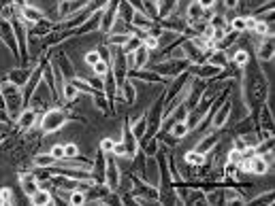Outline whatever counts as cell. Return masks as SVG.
Listing matches in <instances>:
<instances>
[{
  "mask_svg": "<svg viewBox=\"0 0 275 206\" xmlns=\"http://www.w3.org/2000/svg\"><path fill=\"white\" fill-rule=\"evenodd\" d=\"M68 121V115L64 109H47L45 113L41 115V119H39V128L43 130V134H54L58 130L64 128V123Z\"/></svg>",
  "mask_w": 275,
  "mask_h": 206,
  "instance_id": "cell-1",
  "label": "cell"
},
{
  "mask_svg": "<svg viewBox=\"0 0 275 206\" xmlns=\"http://www.w3.org/2000/svg\"><path fill=\"white\" fill-rule=\"evenodd\" d=\"M188 66H190V62L186 58H164L160 62H156L152 70H156L166 81V79H175L177 75H181L184 70H188Z\"/></svg>",
  "mask_w": 275,
  "mask_h": 206,
  "instance_id": "cell-2",
  "label": "cell"
},
{
  "mask_svg": "<svg viewBox=\"0 0 275 206\" xmlns=\"http://www.w3.org/2000/svg\"><path fill=\"white\" fill-rule=\"evenodd\" d=\"M90 0H58V20L64 22L66 17H73L79 11H83Z\"/></svg>",
  "mask_w": 275,
  "mask_h": 206,
  "instance_id": "cell-3",
  "label": "cell"
},
{
  "mask_svg": "<svg viewBox=\"0 0 275 206\" xmlns=\"http://www.w3.org/2000/svg\"><path fill=\"white\" fill-rule=\"evenodd\" d=\"M122 142L126 145V157L132 159L137 155V151H139V140H137V136L130 130V119L128 117L122 119Z\"/></svg>",
  "mask_w": 275,
  "mask_h": 206,
  "instance_id": "cell-4",
  "label": "cell"
},
{
  "mask_svg": "<svg viewBox=\"0 0 275 206\" xmlns=\"http://www.w3.org/2000/svg\"><path fill=\"white\" fill-rule=\"evenodd\" d=\"M41 83H43V66H41V62H39V64H34V70L30 73L26 85L22 87V89H24V100H26V102H30V98L37 94V87H39Z\"/></svg>",
  "mask_w": 275,
  "mask_h": 206,
  "instance_id": "cell-5",
  "label": "cell"
},
{
  "mask_svg": "<svg viewBox=\"0 0 275 206\" xmlns=\"http://www.w3.org/2000/svg\"><path fill=\"white\" fill-rule=\"evenodd\" d=\"M15 119H17V128H20V130H32V128H37V125H39L41 113L34 111L32 106H28V109H22Z\"/></svg>",
  "mask_w": 275,
  "mask_h": 206,
  "instance_id": "cell-6",
  "label": "cell"
},
{
  "mask_svg": "<svg viewBox=\"0 0 275 206\" xmlns=\"http://www.w3.org/2000/svg\"><path fill=\"white\" fill-rule=\"evenodd\" d=\"M230 113H233V102H228V98H226V100L216 109V113H214V117H211V123H209V125H211L214 130H222V128H224V125L228 123Z\"/></svg>",
  "mask_w": 275,
  "mask_h": 206,
  "instance_id": "cell-7",
  "label": "cell"
},
{
  "mask_svg": "<svg viewBox=\"0 0 275 206\" xmlns=\"http://www.w3.org/2000/svg\"><path fill=\"white\" fill-rule=\"evenodd\" d=\"M105 183L111 187V191L120 189L122 183V172H120V164L113 157H107V170H105Z\"/></svg>",
  "mask_w": 275,
  "mask_h": 206,
  "instance_id": "cell-8",
  "label": "cell"
},
{
  "mask_svg": "<svg viewBox=\"0 0 275 206\" xmlns=\"http://www.w3.org/2000/svg\"><path fill=\"white\" fill-rule=\"evenodd\" d=\"M101 17H103V9L90 13V17H87L81 26H77V28L73 30V34H94V32H99L101 30Z\"/></svg>",
  "mask_w": 275,
  "mask_h": 206,
  "instance_id": "cell-9",
  "label": "cell"
},
{
  "mask_svg": "<svg viewBox=\"0 0 275 206\" xmlns=\"http://www.w3.org/2000/svg\"><path fill=\"white\" fill-rule=\"evenodd\" d=\"M128 79H132V81H143V83H158V85H164V79L156 73V70H128Z\"/></svg>",
  "mask_w": 275,
  "mask_h": 206,
  "instance_id": "cell-10",
  "label": "cell"
},
{
  "mask_svg": "<svg viewBox=\"0 0 275 206\" xmlns=\"http://www.w3.org/2000/svg\"><path fill=\"white\" fill-rule=\"evenodd\" d=\"M247 164H250V174L262 176V174L269 172V159L264 157V153H254L250 159H247Z\"/></svg>",
  "mask_w": 275,
  "mask_h": 206,
  "instance_id": "cell-11",
  "label": "cell"
},
{
  "mask_svg": "<svg viewBox=\"0 0 275 206\" xmlns=\"http://www.w3.org/2000/svg\"><path fill=\"white\" fill-rule=\"evenodd\" d=\"M20 17H22V22L26 26H32V24H39L41 20H45V15H43L41 9L30 7V5H26V7L20 9Z\"/></svg>",
  "mask_w": 275,
  "mask_h": 206,
  "instance_id": "cell-12",
  "label": "cell"
},
{
  "mask_svg": "<svg viewBox=\"0 0 275 206\" xmlns=\"http://www.w3.org/2000/svg\"><path fill=\"white\" fill-rule=\"evenodd\" d=\"M118 96L124 98V102H126L128 106L135 104L137 102V85H135V81H132V79H126V81L122 83Z\"/></svg>",
  "mask_w": 275,
  "mask_h": 206,
  "instance_id": "cell-13",
  "label": "cell"
},
{
  "mask_svg": "<svg viewBox=\"0 0 275 206\" xmlns=\"http://www.w3.org/2000/svg\"><path fill=\"white\" fill-rule=\"evenodd\" d=\"M220 145V134H216V132H211V134H207V136H203L199 142H197V151H201V153H211L216 147Z\"/></svg>",
  "mask_w": 275,
  "mask_h": 206,
  "instance_id": "cell-14",
  "label": "cell"
},
{
  "mask_svg": "<svg viewBox=\"0 0 275 206\" xmlns=\"http://www.w3.org/2000/svg\"><path fill=\"white\" fill-rule=\"evenodd\" d=\"M30 204L34 206H47V204H56V198H54V193H51L47 187H39L37 191H34V195H30Z\"/></svg>",
  "mask_w": 275,
  "mask_h": 206,
  "instance_id": "cell-15",
  "label": "cell"
},
{
  "mask_svg": "<svg viewBox=\"0 0 275 206\" xmlns=\"http://www.w3.org/2000/svg\"><path fill=\"white\" fill-rule=\"evenodd\" d=\"M154 20H149V17L145 15V13H139V11H135V15H132V22H130V26L135 28V32H149L154 28Z\"/></svg>",
  "mask_w": 275,
  "mask_h": 206,
  "instance_id": "cell-16",
  "label": "cell"
},
{
  "mask_svg": "<svg viewBox=\"0 0 275 206\" xmlns=\"http://www.w3.org/2000/svg\"><path fill=\"white\" fill-rule=\"evenodd\" d=\"M20 185H22V189L26 193V198H30V195H34V191L39 189V183H37V178H34V172H20Z\"/></svg>",
  "mask_w": 275,
  "mask_h": 206,
  "instance_id": "cell-17",
  "label": "cell"
},
{
  "mask_svg": "<svg viewBox=\"0 0 275 206\" xmlns=\"http://www.w3.org/2000/svg\"><path fill=\"white\" fill-rule=\"evenodd\" d=\"M258 128L273 132V109H271L269 104H264V102H262V106L258 109Z\"/></svg>",
  "mask_w": 275,
  "mask_h": 206,
  "instance_id": "cell-18",
  "label": "cell"
},
{
  "mask_svg": "<svg viewBox=\"0 0 275 206\" xmlns=\"http://www.w3.org/2000/svg\"><path fill=\"white\" fill-rule=\"evenodd\" d=\"M130 119V117H128ZM147 125H149V121H147V111L141 115V117H137V119H130V130H132V134L137 136V140H141L147 134Z\"/></svg>",
  "mask_w": 275,
  "mask_h": 206,
  "instance_id": "cell-19",
  "label": "cell"
},
{
  "mask_svg": "<svg viewBox=\"0 0 275 206\" xmlns=\"http://www.w3.org/2000/svg\"><path fill=\"white\" fill-rule=\"evenodd\" d=\"M258 60L260 62H271L273 56H275V47H273V37H264L262 43H260V47H258Z\"/></svg>",
  "mask_w": 275,
  "mask_h": 206,
  "instance_id": "cell-20",
  "label": "cell"
},
{
  "mask_svg": "<svg viewBox=\"0 0 275 206\" xmlns=\"http://www.w3.org/2000/svg\"><path fill=\"white\" fill-rule=\"evenodd\" d=\"M34 68V66H32ZM32 68H26V66H22V68H15V70H11V73L7 75V79L11 83H15V85H20V87H24L26 85V81H28V77H30V73H32Z\"/></svg>",
  "mask_w": 275,
  "mask_h": 206,
  "instance_id": "cell-21",
  "label": "cell"
},
{
  "mask_svg": "<svg viewBox=\"0 0 275 206\" xmlns=\"http://www.w3.org/2000/svg\"><path fill=\"white\" fill-rule=\"evenodd\" d=\"M184 162L188 166H192V168H201V166H205L207 155L201 153V151H197V149H192V151H186L184 153Z\"/></svg>",
  "mask_w": 275,
  "mask_h": 206,
  "instance_id": "cell-22",
  "label": "cell"
},
{
  "mask_svg": "<svg viewBox=\"0 0 275 206\" xmlns=\"http://www.w3.org/2000/svg\"><path fill=\"white\" fill-rule=\"evenodd\" d=\"M70 83H73L77 89H79V94H90V96H94L96 92H101V89H96L87 79H83V77H79V75H75L73 79H68Z\"/></svg>",
  "mask_w": 275,
  "mask_h": 206,
  "instance_id": "cell-23",
  "label": "cell"
},
{
  "mask_svg": "<svg viewBox=\"0 0 275 206\" xmlns=\"http://www.w3.org/2000/svg\"><path fill=\"white\" fill-rule=\"evenodd\" d=\"M222 195H224V204H245V195L239 191V189H233V187H222Z\"/></svg>",
  "mask_w": 275,
  "mask_h": 206,
  "instance_id": "cell-24",
  "label": "cell"
},
{
  "mask_svg": "<svg viewBox=\"0 0 275 206\" xmlns=\"http://www.w3.org/2000/svg\"><path fill=\"white\" fill-rule=\"evenodd\" d=\"M230 62H233L235 68H239V70L247 68V64H250V51L243 49V47H237V51L233 53V58H230Z\"/></svg>",
  "mask_w": 275,
  "mask_h": 206,
  "instance_id": "cell-25",
  "label": "cell"
},
{
  "mask_svg": "<svg viewBox=\"0 0 275 206\" xmlns=\"http://www.w3.org/2000/svg\"><path fill=\"white\" fill-rule=\"evenodd\" d=\"M56 66L60 68V73L64 75V79H73V77H75L73 62L68 60V56H66V53H60V56H58V64H56Z\"/></svg>",
  "mask_w": 275,
  "mask_h": 206,
  "instance_id": "cell-26",
  "label": "cell"
},
{
  "mask_svg": "<svg viewBox=\"0 0 275 206\" xmlns=\"http://www.w3.org/2000/svg\"><path fill=\"white\" fill-rule=\"evenodd\" d=\"M77 96H79V89L66 79V81L62 83V89H60V100H64V102H75Z\"/></svg>",
  "mask_w": 275,
  "mask_h": 206,
  "instance_id": "cell-27",
  "label": "cell"
},
{
  "mask_svg": "<svg viewBox=\"0 0 275 206\" xmlns=\"http://www.w3.org/2000/svg\"><path fill=\"white\" fill-rule=\"evenodd\" d=\"M168 134H171V136L173 138H177V140H181V138H186V136H188V134L192 132L190 128H188V123H186V119L184 121H175L173 125H171V128H168L166 130Z\"/></svg>",
  "mask_w": 275,
  "mask_h": 206,
  "instance_id": "cell-28",
  "label": "cell"
},
{
  "mask_svg": "<svg viewBox=\"0 0 275 206\" xmlns=\"http://www.w3.org/2000/svg\"><path fill=\"white\" fill-rule=\"evenodd\" d=\"M58 164V159L51 155V153H37L32 157V166L34 168H51V166H56Z\"/></svg>",
  "mask_w": 275,
  "mask_h": 206,
  "instance_id": "cell-29",
  "label": "cell"
},
{
  "mask_svg": "<svg viewBox=\"0 0 275 206\" xmlns=\"http://www.w3.org/2000/svg\"><path fill=\"white\" fill-rule=\"evenodd\" d=\"M207 64H211V66H218V68H226L230 62H228V58H226V53L224 51H220V49H214L209 53V58H207Z\"/></svg>",
  "mask_w": 275,
  "mask_h": 206,
  "instance_id": "cell-30",
  "label": "cell"
},
{
  "mask_svg": "<svg viewBox=\"0 0 275 206\" xmlns=\"http://www.w3.org/2000/svg\"><path fill=\"white\" fill-rule=\"evenodd\" d=\"M149 60H152V53H149L145 47H139L135 51V68L132 70H141V68H145L149 64Z\"/></svg>",
  "mask_w": 275,
  "mask_h": 206,
  "instance_id": "cell-31",
  "label": "cell"
},
{
  "mask_svg": "<svg viewBox=\"0 0 275 206\" xmlns=\"http://www.w3.org/2000/svg\"><path fill=\"white\" fill-rule=\"evenodd\" d=\"M139 47H143V39L139 37L137 32H132L130 37H128V41L124 43V47H122V53H135Z\"/></svg>",
  "mask_w": 275,
  "mask_h": 206,
  "instance_id": "cell-32",
  "label": "cell"
},
{
  "mask_svg": "<svg viewBox=\"0 0 275 206\" xmlns=\"http://www.w3.org/2000/svg\"><path fill=\"white\" fill-rule=\"evenodd\" d=\"M128 37H130V32H111V34H107V43L109 47H124V43L128 41Z\"/></svg>",
  "mask_w": 275,
  "mask_h": 206,
  "instance_id": "cell-33",
  "label": "cell"
},
{
  "mask_svg": "<svg viewBox=\"0 0 275 206\" xmlns=\"http://www.w3.org/2000/svg\"><path fill=\"white\" fill-rule=\"evenodd\" d=\"M186 22H192V20H203V9L197 0H192V3L186 7Z\"/></svg>",
  "mask_w": 275,
  "mask_h": 206,
  "instance_id": "cell-34",
  "label": "cell"
},
{
  "mask_svg": "<svg viewBox=\"0 0 275 206\" xmlns=\"http://www.w3.org/2000/svg\"><path fill=\"white\" fill-rule=\"evenodd\" d=\"M132 15H135V9L128 5V0H120V7H118V17H120V20L130 24L132 22Z\"/></svg>",
  "mask_w": 275,
  "mask_h": 206,
  "instance_id": "cell-35",
  "label": "cell"
},
{
  "mask_svg": "<svg viewBox=\"0 0 275 206\" xmlns=\"http://www.w3.org/2000/svg\"><path fill=\"white\" fill-rule=\"evenodd\" d=\"M92 98H94V106L99 111H103V113H109L111 111L109 109V98H107V94H105V92H96Z\"/></svg>",
  "mask_w": 275,
  "mask_h": 206,
  "instance_id": "cell-36",
  "label": "cell"
},
{
  "mask_svg": "<svg viewBox=\"0 0 275 206\" xmlns=\"http://www.w3.org/2000/svg\"><path fill=\"white\" fill-rule=\"evenodd\" d=\"M141 147H143V153H145V155H156L158 151H160V140L154 136V140L149 138V140H145Z\"/></svg>",
  "mask_w": 275,
  "mask_h": 206,
  "instance_id": "cell-37",
  "label": "cell"
},
{
  "mask_svg": "<svg viewBox=\"0 0 275 206\" xmlns=\"http://www.w3.org/2000/svg\"><path fill=\"white\" fill-rule=\"evenodd\" d=\"M109 70H111V64H109V62H105V60H99V62H96V64L92 66L94 77H101V79H103L105 75H107Z\"/></svg>",
  "mask_w": 275,
  "mask_h": 206,
  "instance_id": "cell-38",
  "label": "cell"
},
{
  "mask_svg": "<svg viewBox=\"0 0 275 206\" xmlns=\"http://www.w3.org/2000/svg\"><path fill=\"white\" fill-rule=\"evenodd\" d=\"M230 30H235L239 34H245V17L243 15H237V17H230Z\"/></svg>",
  "mask_w": 275,
  "mask_h": 206,
  "instance_id": "cell-39",
  "label": "cell"
},
{
  "mask_svg": "<svg viewBox=\"0 0 275 206\" xmlns=\"http://www.w3.org/2000/svg\"><path fill=\"white\" fill-rule=\"evenodd\" d=\"M68 204H73V206L85 204V191L83 189H73L68 193Z\"/></svg>",
  "mask_w": 275,
  "mask_h": 206,
  "instance_id": "cell-40",
  "label": "cell"
},
{
  "mask_svg": "<svg viewBox=\"0 0 275 206\" xmlns=\"http://www.w3.org/2000/svg\"><path fill=\"white\" fill-rule=\"evenodd\" d=\"M143 47L152 53V51H158L160 49V39L158 37H152V34H147V37L143 39Z\"/></svg>",
  "mask_w": 275,
  "mask_h": 206,
  "instance_id": "cell-41",
  "label": "cell"
},
{
  "mask_svg": "<svg viewBox=\"0 0 275 206\" xmlns=\"http://www.w3.org/2000/svg\"><path fill=\"white\" fill-rule=\"evenodd\" d=\"M101 60V56H99V49H90V51H85V56H83V62H85V66H94L96 64V62H99Z\"/></svg>",
  "mask_w": 275,
  "mask_h": 206,
  "instance_id": "cell-42",
  "label": "cell"
},
{
  "mask_svg": "<svg viewBox=\"0 0 275 206\" xmlns=\"http://www.w3.org/2000/svg\"><path fill=\"white\" fill-rule=\"evenodd\" d=\"M0 204H13V191H11V187H0Z\"/></svg>",
  "mask_w": 275,
  "mask_h": 206,
  "instance_id": "cell-43",
  "label": "cell"
},
{
  "mask_svg": "<svg viewBox=\"0 0 275 206\" xmlns=\"http://www.w3.org/2000/svg\"><path fill=\"white\" fill-rule=\"evenodd\" d=\"M96 49H99V56H101V60H105V62H109V64H111L113 53H111V47H109V45H107V43H103V45H99V47H96Z\"/></svg>",
  "mask_w": 275,
  "mask_h": 206,
  "instance_id": "cell-44",
  "label": "cell"
},
{
  "mask_svg": "<svg viewBox=\"0 0 275 206\" xmlns=\"http://www.w3.org/2000/svg\"><path fill=\"white\" fill-rule=\"evenodd\" d=\"M273 191L271 189H267L264 193H260V195H256V198L252 200V204H273Z\"/></svg>",
  "mask_w": 275,
  "mask_h": 206,
  "instance_id": "cell-45",
  "label": "cell"
},
{
  "mask_svg": "<svg viewBox=\"0 0 275 206\" xmlns=\"http://www.w3.org/2000/svg\"><path fill=\"white\" fill-rule=\"evenodd\" d=\"M113 147H115V140H113L111 136H105V138L101 140V145H99V149L103 151V153H107V155H111Z\"/></svg>",
  "mask_w": 275,
  "mask_h": 206,
  "instance_id": "cell-46",
  "label": "cell"
},
{
  "mask_svg": "<svg viewBox=\"0 0 275 206\" xmlns=\"http://www.w3.org/2000/svg\"><path fill=\"white\" fill-rule=\"evenodd\" d=\"M209 26H214V28H226V30H228L226 17H222V15H216V13L209 17Z\"/></svg>",
  "mask_w": 275,
  "mask_h": 206,
  "instance_id": "cell-47",
  "label": "cell"
},
{
  "mask_svg": "<svg viewBox=\"0 0 275 206\" xmlns=\"http://www.w3.org/2000/svg\"><path fill=\"white\" fill-rule=\"evenodd\" d=\"M79 155V147L75 145V142H66L64 145V159H73Z\"/></svg>",
  "mask_w": 275,
  "mask_h": 206,
  "instance_id": "cell-48",
  "label": "cell"
},
{
  "mask_svg": "<svg viewBox=\"0 0 275 206\" xmlns=\"http://www.w3.org/2000/svg\"><path fill=\"white\" fill-rule=\"evenodd\" d=\"M111 155L113 157H126V145H124V142L120 140H115V147H113V151H111Z\"/></svg>",
  "mask_w": 275,
  "mask_h": 206,
  "instance_id": "cell-49",
  "label": "cell"
},
{
  "mask_svg": "<svg viewBox=\"0 0 275 206\" xmlns=\"http://www.w3.org/2000/svg\"><path fill=\"white\" fill-rule=\"evenodd\" d=\"M49 153L54 155V157L58 159V162H62V159H64V145H51Z\"/></svg>",
  "mask_w": 275,
  "mask_h": 206,
  "instance_id": "cell-50",
  "label": "cell"
},
{
  "mask_svg": "<svg viewBox=\"0 0 275 206\" xmlns=\"http://www.w3.org/2000/svg\"><path fill=\"white\" fill-rule=\"evenodd\" d=\"M226 162H235V164H239V162H241V153H239V151L233 147V149H230L228 153H226Z\"/></svg>",
  "mask_w": 275,
  "mask_h": 206,
  "instance_id": "cell-51",
  "label": "cell"
},
{
  "mask_svg": "<svg viewBox=\"0 0 275 206\" xmlns=\"http://www.w3.org/2000/svg\"><path fill=\"white\" fill-rule=\"evenodd\" d=\"M233 147L239 151V153H241V151H245V140H243V136H241V134H237V136L233 138Z\"/></svg>",
  "mask_w": 275,
  "mask_h": 206,
  "instance_id": "cell-52",
  "label": "cell"
},
{
  "mask_svg": "<svg viewBox=\"0 0 275 206\" xmlns=\"http://www.w3.org/2000/svg\"><path fill=\"white\" fill-rule=\"evenodd\" d=\"M0 123H5V125H11L13 123V117L9 115L7 109H0Z\"/></svg>",
  "mask_w": 275,
  "mask_h": 206,
  "instance_id": "cell-53",
  "label": "cell"
},
{
  "mask_svg": "<svg viewBox=\"0 0 275 206\" xmlns=\"http://www.w3.org/2000/svg\"><path fill=\"white\" fill-rule=\"evenodd\" d=\"M128 5L135 9V11H139V13H143V0H128Z\"/></svg>",
  "mask_w": 275,
  "mask_h": 206,
  "instance_id": "cell-54",
  "label": "cell"
},
{
  "mask_svg": "<svg viewBox=\"0 0 275 206\" xmlns=\"http://www.w3.org/2000/svg\"><path fill=\"white\" fill-rule=\"evenodd\" d=\"M201 5V9H214L216 7V0H197Z\"/></svg>",
  "mask_w": 275,
  "mask_h": 206,
  "instance_id": "cell-55",
  "label": "cell"
},
{
  "mask_svg": "<svg viewBox=\"0 0 275 206\" xmlns=\"http://www.w3.org/2000/svg\"><path fill=\"white\" fill-rule=\"evenodd\" d=\"M224 7L228 11H235V9H239V0H224Z\"/></svg>",
  "mask_w": 275,
  "mask_h": 206,
  "instance_id": "cell-56",
  "label": "cell"
},
{
  "mask_svg": "<svg viewBox=\"0 0 275 206\" xmlns=\"http://www.w3.org/2000/svg\"><path fill=\"white\" fill-rule=\"evenodd\" d=\"M13 5H15L17 9H22V7H26V0H13Z\"/></svg>",
  "mask_w": 275,
  "mask_h": 206,
  "instance_id": "cell-57",
  "label": "cell"
},
{
  "mask_svg": "<svg viewBox=\"0 0 275 206\" xmlns=\"http://www.w3.org/2000/svg\"><path fill=\"white\" fill-rule=\"evenodd\" d=\"M5 138H7V134L0 132V145H3V142H5Z\"/></svg>",
  "mask_w": 275,
  "mask_h": 206,
  "instance_id": "cell-58",
  "label": "cell"
}]
</instances>
